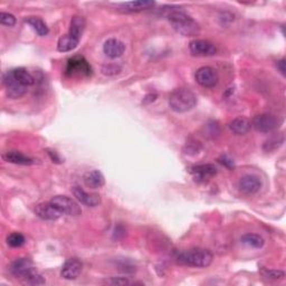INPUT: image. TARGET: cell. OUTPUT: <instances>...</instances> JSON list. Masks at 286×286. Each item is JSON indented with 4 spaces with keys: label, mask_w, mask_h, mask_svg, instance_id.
<instances>
[{
    "label": "cell",
    "mask_w": 286,
    "mask_h": 286,
    "mask_svg": "<svg viewBox=\"0 0 286 286\" xmlns=\"http://www.w3.org/2000/svg\"><path fill=\"white\" fill-rule=\"evenodd\" d=\"M91 71V66L83 57H73L67 63L66 74L68 76H89Z\"/></svg>",
    "instance_id": "8"
},
{
    "label": "cell",
    "mask_w": 286,
    "mask_h": 286,
    "mask_svg": "<svg viewBox=\"0 0 286 286\" xmlns=\"http://www.w3.org/2000/svg\"><path fill=\"white\" fill-rule=\"evenodd\" d=\"M0 22L5 26L13 27L16 24V17L9 13H4L3 11V13L0 14Z\"/></svg>",
    "instance_id": "31"
},
{
    "label": "cell",
    "mask_w": 286,
    "mask_h": 286,
    "mask_svg": "<svg viewBox=\"0 0 286 286\" xmlns=\"http://www.w3.org/2000/svg\"><path fill=\"white\" fill-rule=\"evenodd\" d=\"M281 124L282 120L278 117L271 113H263L254 118L253 122H251V127H254V129L259 131V132L268 133L278 129Z\"/></svg>",
    "instance_id": "4"
},
{
    "label": "cell",
    "mask_w": 286,
    "mask_h": 286,
    "mask_svg": "<svg viewBox=\"0 0 286 286\" xmlns=\"http://www.w3.org/2000/svg\"><path fill=\"white\" fill-rule=\"evenodd\" d=\"M285 60H279L276 62V67H277V70L281 72L282 75H285Z\"/></svg>",
    "instance_id": "35"
},
{
    "label": "cell",
    "mask_w": 286,
    "mask_h": 286,
    "mask_svg": "<svg viewBox=\"0 0 286 286\" xmlns=\"http://www.w3.org/2000/svg\"><path fill=\"white\" fill-rule=\"evenodd\" d=\"M196 81L203 88H215L219 82V75L215 68L210 66H203L196 72Z\"/></svg>",
    "instance_id": "7"
},
{
    "label": "cell",
    "mask_w": 286,
    "mask_h": 286,
    "mask_svg": "<svg viewBox=\"0 0 286 286\" xmlns=\"http://www.w3.org/2000/svg\"><path fill=\"white\" fill-rule=\"evenodd\" d=\"M13 73L15 77L17 78V81L21 83L24 87H31V85L35 83V78H34L32 74L24 67L15 68V70H13Z\"/></svg>",
    "instance_id": "23"
},
{
    "label": "cell",
    "mask_w": 286,
    "mask_h": 286,
    "mask_svg": "<svg viewBox=\"0 0 286 286\" xmlns=\"http://www.w3.org/2000/svg\"><path fill=\"white\" fill-rule=\"evenodd\" d=\"M263 275L268 279H273V281H277V279H282L285 276V273L283 271L278 270H263Z\"/></svg>",
    "instance_id": "30"
},
{
    "label": "cell",
    "mask_w": 286,
    "mask_h": 286,
    "mask_svg": "<svg viewBox=\"0 0 286 286\" xmlns=\"http://www.w3.org/2000/svg\"><path fill=\"white\" fill-rule=\"evenodd\" d=\"M204 132H205V136H207V138H210V139H214V138H216V136H218L220 133L218 123L211 121L207 124H205Z\"/></svg>",
    "instance_id": "28"
},
{
    "label": "cell",
    "mask_w": 286,
    "mask_h": 286,
    "mask_svg": "<svg viewBox=\"0 0 286 286\" xmlns=\"http://www.w3.org/2000/svg\"><path fill=\"white\" fill-rule=\"evenodd\" d=\"M219 162L222 163L224 165H226L227 168H234V161L231 159V158H228L227 156H222L220 159H219Z\"/></svg>",
    "instance_id": "34"
},
{
    "label": "cell",
    "mask_w": 286,
    "mask_h": 286,
    "mask_svg": "<svg viewBox=\"0 0 286 286\" xmlns=\"http://www.w3.org/2000/svg\"><path fill=\"white\" fill-rule=\"evenodd\" d=\"M189 48L193 56H213L217 51L215 45L205 39H194L189 44Z\"/></svg>",
    "instance_id": "10"
},
{
    "label": "cell",
    "mask_w": 286,
    "mask_h": 286,
    "mask_svg": "<svg viewBox=\"0 0 286 286\" xmlns=\"http://www.w3.org/2000/svg\"><path fill=\"white\" fill-rule=\"evenodd\" d=\"M240 240H242L243 244L253 248H262L265 244L264 238L257 235V234H245V235L240 238Z\"/></svg>",
    "instance_id": "25"
},
{
    "label": "cell",
    "mask_w": 286,
    "mask_h": 286,
    "mask_svg": "<svg viewBox=\"0 0 286 286\" xmlns=\"http://www.w3.org/2000/svg\"><path fill=\"white\" fill-rule=\"evenodd\" d=\"M84 184L91 189H99L105 184V178L100 170L88 171L83 177Z\"/></svg>",
    "instance_id": "17"
},
{
    "label": "cell",
    "mask_w": 286,
    "mask_h": 286,
    "mask_svg": "<svg viewBox=\"0 0 286 286\" xmlns=\"http://www.w3.org/2000/svg\"><path fill=\"white\" fill-rule=\"evenodd\" d=\"M284 143V135L283 133H279L277 135H273L270 139L266 140L264 146H263V150L265 152H272L275 151L277 149L281 148Z\"/></svg>",
    "instance_id": "26"
},
{
    "label": "cell",
    "mask_w": 286,
    "mask_h": 286,
    "mask_svg": "<svg viewBox=\"0 0 286 286\" xmlns=\"http://www.w3.org/2000/svg\"><path fill=\"white\" fill-rule=\"evenodd\" d=\"M79 41H77L76 38H74L71 36L70 34H66V35L62 36L59 39V43H57V49L62 53H66V51H71L73 49H75L77 47Z\"/></svg>",
    "instance_id": "22"
},
{
    "label": "cell",
    "mask_w": 286,
    "mask_h": 286,
    "mask_svg": "<svg viewBox=\"0 0 286 286\" xmlns=\"http://www.w3.org/2000/svg\"><path fill=\"white\" fill-rule=\"evenodd\" d=\"M103 73L106 75H116V74L120 73V67L117 65H107L103 67Z\"/></svg>",
    "instance_id": "33"
},
{
    "label": "cell",
    "mask_w": 286,
    "mask_h": 286,
    "mask_svg": "<svg viewBox=\"0 0 286 286\" xmlns=\"http://www.w3.org/2000/svg\"><path fill=\"white\" fill-rule=\"evenodd\" d=\"M50 203L53 204L63 215L79 216L82 213L79 205L75 200L67 196H55L50 199Z\"/></svg>",
    "instance_id": "6"
},
{
    "label": "cell",
    "mask_w": 286,
    "mask_h": 286,
    "mask_svg": "<svg viewBox=\"0 0 286 286\" xmlns=\"http://www.w3.org/2000/svg\"><path fill=\"white\" fill-rule=\"evenodd\" d=\"M26 22L33 27V30L35 31L39 36H46L49 33L47 25L45 24L44 20L39 18V17H28Z\"/></svg>",
    "instance_id": "24"
},
{
    "label": "cell",
    "mask_w": 286,
    "mask_h": 286,
    "mask_svg": "<svg viewBox=\"0 0 286 286\" xmlns=\"http://www.w3.org/2000/svg\"><path fill=\"white\" fill-rule=\"evenodd\" d=\"M33 268V262L30 259H18L11 264L10 272L15 277L21 279L28 272H31Z\"/></svg>",
    "instance_id": "16"
},
{
    "label": "cell",
    "mask_w": 286,
    "mask_h": 286,
    "mask_svg": "<svg viewBox=\"0 0 286 286\" xmlns=\"http://www.w3.org/2000/svg\"><path fill=\"white\" fill-rule=\"evenodd\" d=\"M35 214L41 219L49 220V221L57 220L63 215L61 211L57 209L50 202L37 205L36 208H35Z\"/></svg>",
    "instance_id": "11"
},
{
    "label": "cell",
    "mask_w": 286,
    "mask_h": 286,
    "mask_svg": "<svg viewBox=\"0 0 286 286\" xmlns=\"http://www.w3.org/2000/svg\"><path fill=\"white\" fill-rule=\"evenodd\" d=\"M154 6L153 2H131V3H125L121 5V10L125 11V13H136V11H142L150 9Z\"/></svg>",
    "instance_id": "21"
},
{
    "label": "cell",
    "mask_w": 286,
    "mask_h": 286,
    "mask_svg": "<svg viewBox=\"0 0 286 286\" xmlns=\"http://www.w3.org/2000/svg\"><path fill=\"white\" fill-rule=\"evenodd\" d=\"M191 174L194 180L198 182H204L213 178L217 174V168L214 164H202L197 165V167H193L191 169Z\"/></svg>",
    "instance_id": "15"
},
{
    "label": "cell",
    "mask_w": 286,
    "mask_h": 286,
    "mask_svg": "<svg viewBox=\"0 0 286 286\" xmlns=\"http://www.w3.org/2000/svg\"><path fill=\"white\" fill-rule=\"evenodd\" d=\"M83 264L78 259L67 260L62 267L61 275L65 279H76L82 272Z\"/></svg>",
    "instance_id": "12"
},
{
    "label": "cell",
    "mask_w": 286,
    "mask_h": 286,
    "mask_svg": "<svg viewBox=\"0 0 286 286\" xmlns=\"http://www.w3.org/2000/svg\"><path fill=\"white\" fill-rule=\"evenodd\" d=\"M3 159L6 162L21 164V165H31L34 162V159L27 157L26 154L21 153L19 151H7L3 154Z\"/></svg>",
    "instance_id": "18"
},
{
    "label": "cell",
    "mask_w": 286,
    "mask_h": 286,
    "mask_svg": "<svg viewBox=\"0 0 286 286\" xmlns=\"http://www.w3.org/2000/svg\"><path fill=\"white\" fill-rule=\"evenodd\" d=\"M197 96L190 90L180 88L175 90L169 96V105L177 113H185L197 105Z\"/></svg>",
    "instance_id": "3"
},
{
    "label": "cell",
    "mask_w": 286,
    "mask_h": 286,
    "mask_svg": "<svg viewBox=\"0 0 286 286\" xmlns=\"http://www.w3.org/2000/svg\"><path fill=\"white\" fill-rule=\"evenodd\" d=\"M251 128V123L248 119L246 118H236L230 123V129L233 131L235 134H246Z\"/></svg>",
    "instance_id": "20"
},
{
    "label": "cell",
    "mask_w": 286,
    "mask_h": 286,
    "mask_svg": "<svg viewBox=\"0 0 286 286\" xmlns=\"http://www.w3.org/2000/svg\"><path fill=\"white\" fill-rule=\"evenodd\" d=\"M167 18L176 32L184 36H196L199 33V25L189 15L178 8L171 7L167 13Z\"/></svg>",
    "instance_id": "1"
},
{
    "label": "cell",
    "mask_w": 286,
    "mask_h": 286,
    "mask_svg": "<svg viewBox=\"0 0 286 286\" xmlns=\"http://www.w3.org/2000/svg\"><path fill=\"white\" fill-rule=\"evenodd\" d=\"M7 244L11 247H20L25 244V237L20 233H11L7 237Z\"/></svg>",
    "instance_id": "29"
},
{
    "label": "cell",
    "mask_w": 286,
    "mask_h": 286,
    "mask_svg": "<svg viewBox=\"0 0 286 286\" xmlns=\"http://www.w3.org/2000/svg\"><path fill=\"white\" fill-rule=\"evenodd\" d=\"M4 85L6 89V93L10 99H20L27 92V87H24L21 83L17 81L13 71H8L4 74Z\"/></svg>",
    "instance_id": "5"
},
{
    "label": "cell",
    "mask_w": 286,
    "mask_h": 286,
    "mask_svg": "<svg viewBox=\"0 0 286 286\" xmlns=\"http://www.w3.org/2000/svg\"><path fill=\"white\" fill-rule=\"evenodd\" d=\"M211 251L205 248H191L184 250L177 256V262L189 267H208L213 263Z\"/></svg>",
    "instance_id": "2"
},
{
    "label": "cell",
    "mask_w": 286,
    "mask_h": 286,
    "mask_svg": "<svg viewBox=\"0 0 286 286\" xmlns=\"http://www.w3.org/2000/svg\"><path fill=\"white\" fill-rule=\"evenodd\" d=\"M105 284L123 286V285H130L131 282H130V279L127 277H111L110 279H106Z\"/></svg>",
    "instance_id": "32"
},
{
    "label": "cell",
    "mask_w": 286,
    "mask_h": 286,
    "mask_svg": "<svg viewBox=\"0 0 286 286\" xmlns=\"http://www.w3.org/2000/svg\"><path fill=\"white\" fill-rule=\"evenodd\" d=\"M73 194L79 203L88 206V207H96L101 204V197L97 193H89L83 188L75 186L73 188Z\"/></svg>",
    "instance_id": "13"
},
{
    "label": "cell",
    "mask_w": 286,
    "mask_h": 286,
    "mask_svg": "<svg viewBox=\"0 0 286 286\" xmlns=\"http://www.w3.org/2000/svg\"><path fill=\"white\" fill-rule=\"evenodd\" d=\"M85 26H87V21L82 16H74L71 20V26H70V34L71 36L76 38L77 41H81V37L85 31Z\"/></svg>",
    "instance_id": "19"
},
{
    "label": "cell",
    "mask_w": 286,
    "mask_h": 286,
    "mask_svg": "<svg viewBox=\"0 0 286 286\" xmlns=\"http://www.w3.org/2000/svg\"><path fill=\"white\" fill-rule=\"evenodd\" d=\"M125 45L117 38H110L103 45V51L110 59H118L124 54Z\"/></svg>",
    "instance_id": "14"
},
{
    "label": "cell",
    "mask_w": 286,
    "mask_h": 286,
    "mask_svg": "<svg viewBox=\"0 0 286 286\" xmlns=\"http://www.w3.org/2000/svg\"><path fill=\"white\" fill-rule=\"evenodd\" d=\"M239 190L245 194H254L259 192L262 188V182L255 175H245L238 182Z\"/></svg>",
    "instance_id": "9"
},
{
    "label": "cell",
    "mask_w": 286,
    "mask_h": 286,
    "mask_svg": "<svg viewBox=\"0 0 286 286\" xmlns=\"http://www.w3.org/2000/svg\"><path fill=\"white\" fill-rule=\"evenodd\" d=\"M20 281L27 285H44L46 283L45 278L35 270V268H33L31 272H28Z\"/></svg>",
    "instance_id": "27"
}]
</instances>
